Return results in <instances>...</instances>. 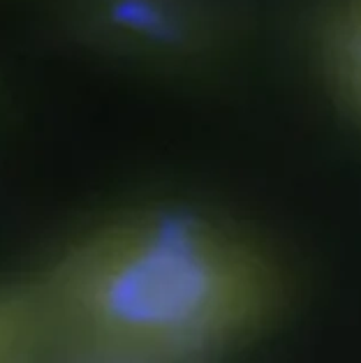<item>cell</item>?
<instances>
[{
	"instance_id": "cell-1",
	"label": "cell",
	"mask_w": 361,
	"mask_h": 363,
	"mask_svg": "<svg viewBox=\"0 0 361 363\" xmlns=\"http://www.w3.org/2000/svg\"><path fill=\"white\" fill-rule=\"evenodd\" d=\"M44 340L74 363H195L278 303L274 262L190 213H144L84 236L33 289Z\"/></svg>"
},
{
	"instance_id": "cell-2",
	"label": "cell",
	"mask_w": 361,
	"mask_h": 363,
	"mask_svg": "<svg viewBox=\"0 0 361 363\" xmlns=\"http://www.w3.org/2000/svg\"><path fill=\"white\" fill-rule=\"evenodd\" d=\"M324 49L338 88L361 111V0H343L333 10Z\"/></svg>"
},
{
	"instance_id": "cell-3",
	"label": "cell",
	"mask_w": 361,
	"mask_h": 363,
	"mask_svg": "<svg viewBox=\"0 0 361 363\" xmlns=\"http://www.w3.org/2000/svg\"><path fill=\"white\" fill-rule=\"evenodd\" d=\"M44 326L33 291L0 289V363H30Z\"/></svg>"
}]
</instances>
